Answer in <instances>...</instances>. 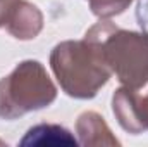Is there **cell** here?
<instances>
[{
    "label": "cell",
    "mask_w": 148,
    "mask_h": 147,
    "mask_svg": "<svg viewBox=\"0 0 148 147\" xmlns=\"http://www.w3.org/2000/svg\"><path fill=\"white\" fill-rule=\"evenodd\" d=\"M50 68L60 88L74 99L95 97L112 76L100 45L86 37L57 43L50 54Z\"/></svg>",
    "instance_id": "cell-1"
},
{
    "label": "cell",
    "mask_w": 148,
    "mask_h": 147,
    "mask_svg": "<svg viewBox=\"0 0 148 147\" xmlns=\"http://www.w3.org/2000/svg\"><path fill=\"white\" fill-rule=\"evenodd\" d=\"M84 37L100 45L109 69L122 87L140 90L148 85V33L122 30L109 19H102Z\"/></svg>",
    "instance_id": "cell-2"
},
{
    "label": "cell",
    "mask_w": 148,
    "mask_h": 147,
    "mask_svg": "<svg viewBox=\"0 0 148 147\" xmlns=\"http://www.w3.org/2000/svg\"><path fill=\"white\" fill-rule=\"evenodd\" d=\"M57 97V87L38 61H23L0 80V118L17 119L31 111L48 107Z\"/></svg>",
    "instance_id": "cell-3"
},
{
    "label": "cell",
    "mask_w": 148,
    "mask_h": 147,
    "mask_svg": "<svg viewBox=\"0 0 148 147\" xmlns=\"http://www.w3.org/2000/svg\"><path fill=\"white\" fill-rule=\"evenodd\" d=\"M112 109L119 125L129 133L148 132V95H138V90L119 88L112 97Z\"/></svg>",
    "instance_id": "cell-4"
},
{
    "label": "cell",
    "mask_w": 148,
    "mask_h": 147,
    "mask_svg": "<svg viewBox=\"0 0 148 147\" xmlns=\"http://www.w3.org/2000/svg\"><path fill=\"white\" fill-rule=\"evenodd\" d=\"M7 31L14 38L19 40H31L36 38L43 28V16L36 5L26 0H19L5 23Z\"/></svg>",
    "instance_id": "cell-5"
},
{
    "label": "cell",
    "mask_w": 148,
    "mask_h": 147,
    "mask_svg": "<svg viewBox=\"0 0 148 147\" xmlns=\"http://www.w3.org/2000/svg\"><path fill=\"white\" fill-rule=\"evenodd\" d=\"M76 132L83 146H119L103 118L93 111H86L77 118Z\"/></svg>",
    "instance_id": "cell-6"
},
{
    "label": "cell",
    "mask_w": 148,
    "mask_h": 147,
    "mask_svg": "<svg viewBox=\"0 0 148 147\" xmlns=\"http://www.w3.org/2000/svg\"><path fill=\"white\" fill-rule=\"evenodd\" d=\"M64 146V144H76V139L71 135L69 130H66L60 125L52 123H41L36 126H31L24 139L21 140V146Z\"/></svg>",
    "instance_id": "cell-7"
},
{
    "label": "cell",
    "mask_w": 148,
    "mask_h": 147,
    "mask_svg": "<svg viewBox=\"0 0 148 147\" xmlns=\"http://www.w3.org/2000/svg\"><path fill=\"white\" fill-rule=\"evenodd\" d=\"M91 12L100 19H109L122 14L134 0H88Z\"/></svg>",
    "instance_id": "cell-8"
},
{
    "label": "cell",
    "mask_w": 148,
    "mask_h": 147,
    "mask_svg": "<svg viewBox=\"0 0 148 147\" xmlns=\"http://www.w3.org/2000/svg\"><path fill=\"white\" fill-rule=\"evenodd\" d=\"M17 2L19 0H0V26H3L9 21V17H10Z\"/></svg>",
    "instance_id": "cell-9"
}]
</instances>
